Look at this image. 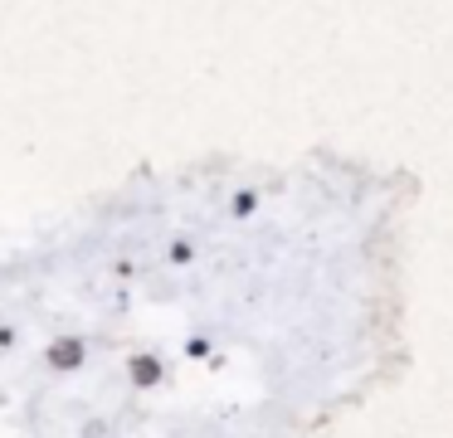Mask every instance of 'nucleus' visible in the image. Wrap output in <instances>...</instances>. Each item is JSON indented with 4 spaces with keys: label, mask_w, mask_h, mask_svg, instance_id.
<instances>
[{
    "label": "nucleus",
    "mask_w": 453,
    "mask_h": 438,
    "mask_svg": "<svg viewBox=\"0 0 453 438\" xmlns=\"http://www.w3.org/2000/svg\"><path fill=\"white\" fill-rule=\"evenodd\" d=\"M132 380H137V385H157V380H161V365H157L151 356H137V360H132Z\"/></svg>",
    "instance_id": "nucleus-2"
},
{
    "label": "nucleus",
    "mask_w": 453,
    "mask_h": 438,
    "mask_svg": "<svg viewBox=\"0 0 453 438\" xmlns=\"http://www.w3.org/2000/svg\"><path fill=\"white\" fill-rule=\"evenodd\" d=\"M50 360L59 370H69V365H79V360H83V346H79V341H59V346L50 350Z\"/></svg>",
    "instance_id": "nucleus-1"
}]
</instances>
